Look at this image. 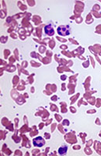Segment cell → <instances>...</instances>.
I'll list each match as a JSON object with an SVG mask.
<instances>
[{
  "label": "cell",
  "mask_w": 101,
  "mask_h": 156,
  "mask_svg": "<svg viewBox=\"0 0 101 156\" xmlns=\"http://www.w3.org/2000/svg\"><path fill=\"white\" fill-rule=\"evenodd\" d=\"M58 33L61 36H66L70 34V28L69 26H60L58 28Z\"/></svg>",
  "instance_id": "cell-1"
},
{
  "label": "cell",
  "mask_w": 101,
  "mask_h": 156,
  "mask_svg": "<svg viewBox=\"0 0 101 156\" xmlns=\"http://www.w3.org/2000/svg\"><path fill=\"white\" fill-rule=\"evenodd\" d=\"M33 144L35 147H38V148H40V147H43V146L45 145V141H44L43 137H41V136H37V137H36V138L33 139Z\"/></svg>",
  "instance_id": "cell-2"
},
{
  "label": "cell",
  "mask_w": 101,
  "mask_h": 156,
  "mask_svg": "<svg viewBox=\"0 0 101 156\" xmlns=\"http://www.w3.org/2000/svg\"><path fill=\"white\" fill-rule=\"evenodd\" d=\"M44 32H45V34H47V35L52 36V35L54 34V33H55L53 26H52V24H47V25L45 26V28H44Z\"/></svg>",
  "instance_id": "cell-3"
},
{
  "label": "cell",
  "mask_w": 101,
  "mask_h": 156,
  "mask_svg": "<svg viewBox=\"0 0 101 156\" xmlns=\"http://www.w3.org/2000/svg\"><path fill=\"white\" fill-rule=\"evenodd\" d=\"M67 150H68V148H67V146H63V147H61L59 149H58V153L61 155H65L67 152Z\"/></svg>",
  "instance_id": "cell-4"
}]
</instances>
